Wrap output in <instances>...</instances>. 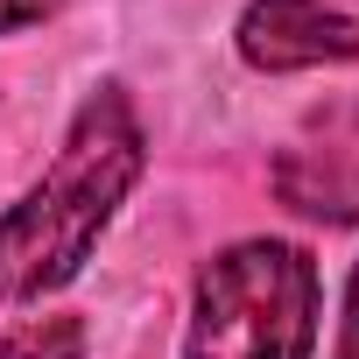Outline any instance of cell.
Masks as SVG:
<instances>
[{
    "label": "cell",
    "instance_id": "cell-4",
    "mask_svg": "<svg viewBox=\"0 0 359 359\" xmlns=\"http://www.w3.org/2000/svg\"><path fill=\"white\" fill-rule=\"evenodd\" d=\"M240 57L254 71H310L359 57V0H254L240 15Z\"/></svg>",
    "mask_w": 359,
    "mask_h": 359
},
{
    "label": "cell",
    "instance_id": "cell-1",
    "mask_svg": "<svg viewBox=\"0 0 359 359\" xmlns=\"http://www.w3.org/2000/svg\"><path fill=\"white\" fill-rule=\"evenodd\" d=\"M141 162H148V134L134 120V99L120 85H99L78 106L50 176L0 219V296L36 303V296L64 289L92 261L113 212L127 205Z\"/></svg>",
    "mask_w": 359,
    "mask_h": 359
},
{
    "label": "cell",
    "instance_id": "cell-7",
    "mask_svg": "<svg viewBox=\"0 0 359 359\" xmlns=\"http://www.w3.org/2000/svg\"><path fill=\"white\" fill-rule=\"evenodd\" d=\"M57 8V0H0V36H8V29H29V22H43Z\"/></svg>",
    "mask_w": 359,
    "mask_h": 359
},
{
    "label": "cell",
    "instance_id": "cell-5",
    "mask_svg": "<svg viewBox=\"0 0 359 359\" xmlns=\"http://www.w3.org/2000/svg\"><path fill=\"white\" fill-rule=\"evenodd\" d=\"M0 359H85V324L78 317H29L0 338Z\"/></svg>",
    "mask_w": 359,
    "mask_h": 359
},
{
    "label": "cell",
    "instance_id": "cell-6",
    "mask_svg": "<svg viewBox=\"0 0 359 359\" xmlns=\"http://www.w3.org/2000/svg\"><path fill=\"white\" fill-rule=\"evenodd\" d=\"M331 359H359V268L345 282V324H338V352Z\"/></svg>",
    "mask_w": 359,
    "mask_h": 359
},
{
    "label": "cell",
    "instance_id": "cell-3",
    "mask_svg": "<svg viewBox=\"0 0 359 359\" xmlns=\"http://www.w3.org/2000/svg\"><path fill=\"white\" fill-rule=\"evenodd\" d=\"M275 191L303 219H324V226H352L359 219V99H338V106L310 113L282 141Z\"/></svg>",
    "mask_w": 359,
    "mask_h": 359
},
{
    "label": "cell",
    "instance_id": "cell-2",
    "mask_svg": "<svg viewBox=\"0 0 359 359\" xmlns=\"http://www.w3.org/2000/svg\"><path fill=\"white\" fill-rule=\"evenodd\" d=\"M317 345V268L289 240L226 247L191 296L184 359H310Z\"/></svg>",
    "mask_w": 359,
    "mask_h": 359
}]
</instances>
